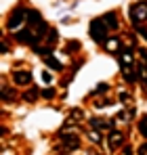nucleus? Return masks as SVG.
I'll list each match as a JSON object with an SVG mask.
<instances>
[{"label": "nucleus", "mask_w": 147, "mask_h": 155, "mask_svg": "<svg viewBox=\"0 0 147 155\" xmlns=\"http://www.w3.org/2000/svg\"><path fill=\"white\" fill-rule=\"evenodd\" d=\"M44 63L49 65L50 69H55V71H59V69L63 67V65H61V63H59V61H57V59L53 57V54H49V57H44Z\"/></svg>", "instance_id": "9b49d317"}, {"label": "nucleus", "mask_w": 147, "mask_h": 155, "mask_svg": "<svg viewBox=\"0 0 147 155\" xmlns=\"http://www.w3.org/2000/svg\"><path fill=\"white\" fill-rule=\"evenodd\" d=\"M13 80H15V84L25 86L32 82V71H13Z\"/></svg>", "instance_id": "0eeeda50"}, {"label": "nucleus", "mask_w": 147, "mask_h": 155, "mask_svg": "<svg viewBox=\"0 0 147 155\" xmlns=\"http://www.w3.org/2000/svg\"><path fill=\"white\" fill-rule=\"evenodd\" d=\"M2 99L4 101H11V99H15V92L11 88H2Z\"/></svg>", "instance_id": "ddd939ff"}, {"label": "nucleus", "mask_w": 147, "mask_h": 155, "mask_svg": "<svg viewBox=\"0 0 147 155\" xmlns=\"http://www.w3.org/2000/svg\"><path fill=\"white\" fill-rule=\"evenodd\" d=\"M103 21H105V25H107V29H116L118 27V15L111 11V13H105L103 17H101Z\"/></svg>", "instance_id": "9d476101"}, {"label": "nucleus", "mask_w": 147, "mask_h": 155, "mask_svg": "<svg viewBox=\"0 0 147 155\" xmlns=\"http://www.w3.org/2000/svg\"><path fill=\"white\" fill-rule=\"evenodd\" d=\"M42 94H44L46 99H53V97H55V90H53V88H46V90H42Z\"/></svg>", "instance_id": "412c9836"}, {"label": "nucleus", "mask_w": 147, "mask_h": 155, "mask_svg": "<svg viewBox=\"0 0 147 155\" xmlns=\"http://www.w3.org/2000/svg\"><path fill=\"white\" fill-rule=\"evenodd\" d=\"M42 80H44V82H53V76H50L49 71H44V74H42Z\"/></svg>", "instance_id": "4be33fe9"}, {"label": "nucleus", "mask_w": 147, "mask_h": 155, "mask_svg": "<svg viewBox=\"0 0 147 155\" xmlns=\"http://www.w3.org/2000/svg\"><path fill=\"white\" fill-rule=\"evenodd\" d=\"M118 61H120L122 71H128V67L132 65V51H130V48H122L120 54H118Z\"/></svg>", "instance_id": "39448f33"}, {"label": "nucleus", "mask_w": 147, "mask_h": 155, "mask_svg": "<svg viewBox=\"0 0 147 155\" xmlns=\"http://www.w3.org/2000/svg\"><path fill=\"white\" fill-rule=\"evenodd\" d=\"M36 97H38V90H36V88H32V90H27V92L23 94V99H25V101H34Z\"/></svg>", "instance_id": "4468645a"}, {"label": "nucleus", "mask_w": 147, "mask_h": 155, "mask_svg": "<svg viewBox=\"0 0 147 155\" xmlns=\"http://www.w3.org/2000/svg\"><path fill=\"white\" fill-rule=\"evenodd\" d=\"M61 140H63V145H65V149H78L80 147V138L76 136V134H63L61 136Z\"/></svg>", "instance_id": "423d86ee"}, {"label": "nucleus", "mask_w": 147, "mask_h": 155, "mask_svg": "<svg viewBox=\"0 0 147 155\" xmlns=\"http://www.w3.org/2000/svg\"><path fill=\"white\" fill-rule=\"evenodd\" d=\"M139 155H147V143H145V145H141V147H139Z\"/></svg>", "instance_id": "5701e85b"}, {"label": "nucleus", "mask_w": 147, "mask_h": 155, "mask_svg": "<svg viewBox=\"0 0 147 155\" xmlns=\"http://www.w3.org/2000/svg\"><path fill=\"white\" fill-rule=\"evenodd\" d=\"M105 90H107V84H99L97 88H95V90H93V94H103V92H105Z\"/></svg>", "instance_id": "f3484780"}, {"label": "nucleus", "mask_w": 147, "mask_h": 155, "mask_svg": "<svg viewBox=\"0 0 147 155\" xmlns=\"http://www.w3.org/2000/svg\"><path fill=\"white\" fill-rule=\"evenodd\" d=\"M91 140H93V143H101V140H103V138H101V132H91Z\"/></svg>", "instance_id": "6ab92c4d"}, {"label": "nucleus", "mask_w": 147, "mask_h": 155, "mask_svg": "<svg viewBox=\"0 0 147 155\" xmlns=\"http://www.w3.org/2000/svg\"><path fill=\"white\" fill-rule=\"evenodd\" d=\"M124 80H126V82H137V74H130V71H124Z\"/></svg>", "instance_id": "a211bd4d"}, {"label": "nucleus", "mask_w": 147, "mask_h": 155, "mask_svg": "<svg viewBox=\"0 0 147 155\" xmlns=\"http://www.w3.org/2000/svg\"><path fill=\"white\" fill-rule=\"evenodd\" d=\"M49 36H50V38H49V46L53 48V46L57 44V29H50V31H49Z\"/></svg>", "instance_id": "2eb2a0df"}, {"label": "nucleus", "mask_w": 147, "mask_h": 155, "mask_svg": "<svg viewBox=\"0 0 147 155\" xmlns=\"http://www.w3.org/2000/svg\"><path fill=\"white\" fill-rule=\"evenodd\" d=\"M130 19H132L135 25H141L147 19V2L145 0H141V2H137V4L130 6Z\"/></svg>", "instance_id": "7ed1b4c3"}, {"label": "nucleus", "mask_w": 147, "mask_h": 155, "mask_svg": "<svg viewBox=\"0 0 147 155\" xmlns=\"http://www.w3.org/2000/svg\"><path fill=\"white\" fill-rule=\"evenodd\" d=\"M27 21H29V27H32V31H34V36L40 40L44 34H46V23H44V19H42V15L38 13V11H29L27 13Z\"/></svg>", "instance_id": "f257e3e1"}, {"label": "nucleus", "mask_w": 147, "mask_h": 155, "mask_svg": "<svg viewBox=\"0 0 147 155\" xmlns=\"http://www.w3.org/2000/svg\"><path fill=\"white\" fill-rule=\"evenodd\" d=\"M91 38L95 42H101V44L107 42V25H105V21L101 17L91 21Z\"/></svg>", "instance_id": "f03ea898"}, {"label": "nucleus", "mask_w": 147, "mask_h": 155, "mask_svg": "<svg viewBox=\"0 0 147 155\" xmlns=\"http://www.w3.org/2000/svg\"><path fill=\"white\" fill-rule=\"evenodd\" d=\"M78 48H80V42H76V40H72L67 44V51H78Z\"/></svg>", "instance_id": "aec40b11"}, {"label": "nucleus", "mask_w": 147, "mask_h": 155, "mask_svg": "<svg viewBox=\"0 0 147 155\" xmlns=\"http://www.w3.org/2000/svg\"><path fill=\"white\" fill-rule=\"evenodd\" d=\"M27 13L29 11H25V8H15L13 13H11V17H9V29H15V27H19L21 23H23V19L27 17Z\"/></svg>", "instance_id": "20e7f679"}, {"label": "nucleus", "mask_w": 147, "mask_h": 155, "mask_svg": "<svg viewBox=\"0 0 147 155\" xmlns=\"http://www.w3.org/2000/svg\"><path fill=\"white\" fill-rule=\"evenodd\" d=\"M139 132L143 134V138H147V115H143L139 122Z\"/></svg>", "instance_id": "f8f14e48"}, {"label": "nucleus", "mask_w": 147, "mask_h": 155, "mask_svg": "<svg viewBox=\"0 0 147 155\" xmlns=\"http://www.w3.org/2000/svg\"><path fill=\"white\" fill-rule=\"evenodd\" d=\"M105 46H107L109 51H118V48H120V42H118V40H107Z\"/></svg>", "instance_id": "dca6fc26"}, {"label": "nucleus", "mask_w": 147, "mask_h": 155, "mask_svg": "<svg viewBox=\"0 0 147 155\" xmlns=\"http://www.w3.org/2000/svg\"><path fill=\"white\" fill-rule=\"evenodd\" d=\"M91 126L101 132V130H105V128H111L114 122H109V120H101V117H91Z\"/></svg>", "instance_id": "1a4fd4ad"}, {"label": "nucleus", "mask_w": 147, "mask_h": 155, "mask_svg": "<svg viewBox=\"0 0 147 155\" xmlns=\"http://www.w3.org/2000/svg\"><path fill=\"white\" fill-rule=\"evenodd\" d=\"M118 147H122V132L111 130V132H109V149H111V151H116Z\"/></svg>", "instance_id": "6e6552de"}]
</instances>
